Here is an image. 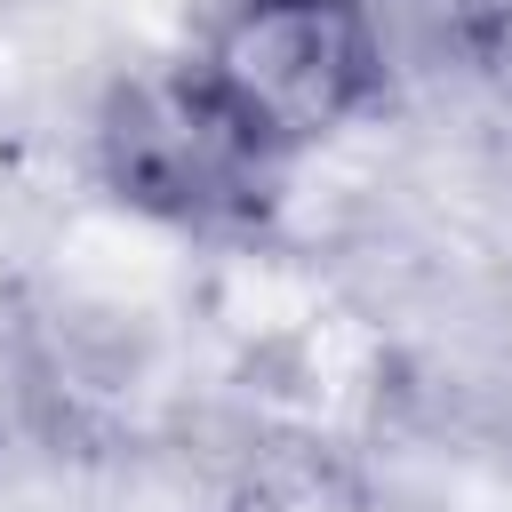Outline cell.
<instances>
[{
    "label": "cell",
    "instance_id": "1",
    "mask_svg": "<svg viewBox=\"0 0 512 512\" xmlns=\"http://www.w3.org/2000/svg\"><path fill=\"white\" fill-rule=\"evenodd\" d=\"M392 40L368 0H232L184 56L208 112L288 176L392 96Z\"/></svg>",
    "mask_w": 512,
    "mask_h": 512
},
{
    "label": "cell",
    "instance_id": "2",
    "mask_svg": "<svg viewBox=\"0 0 512 512\" xmlns=\"http://www.w3.org/2000/svg\"><path fill=\"white\" fill-rule=\"evenodd\" d=\"M96 176L120 208L184 224V232H240L272 208V168L208 112L184 64L136 72L96 112Z\"/></svg>",
    "mask_w": 512,
    "mask_h": 512
},
{
    "label": "cell",
    "instance_id": "3",
    "mask_svg": "<svg viewBox=\"0 0 512 512\" xmlns=\"http://www.w3.org/2000/svg\"><path fill=\"white\" fill-rule=\"evenodd\" d=\"M368 8L384 24L392 56H400V40H416L424 56H448V64H480V48L504 16V0H368Z\"/></svg>",
    "mask_w": 512,
    "mask_h": 512
},
{
    "label": "cell",
    "instance_id": "4",
    "mask_svg": "<svg viewBox=\"0 0 512 512\" xmlns=\"http://www.w3.org/2000/svg\"><path fill=\"white\" fill-rule=\"evenodd\" d=\"M480 72H504V80H512V0H504V16H496L488 48H480Z\"/></svg>",
    "mask_w": 512,
    "mask_h": 512
}]
</instances>
